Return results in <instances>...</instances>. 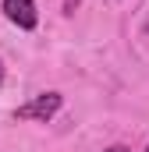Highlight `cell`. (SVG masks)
Returning <instances> with one entry per match:
<instances>
[{
	"mask_svg": "<svg viewBox=\"0 0 149 152\" xmlns=\"http://www.w3.org/2000/svg\"><path fill=\"white\" fill-rule=\"evenodd\" d=\"M60 103H64L60 92H39L36 99H29L25 106L14 110V120H39V124H46L50 117L60 110Z\"/></svg>",
	"mask_w": 149,
	"mask_h": 152,
	"instance_id": "1",
	"label": "cell"
},
{
	"mask_svg": "<svg viewBox=\"0 0 149 152\" xmlns=\"http://www.w3.org/2000/svg\"><path fill=\"white\" fill-rule=\"evenodd\" d=\"M4 14H7V21H14L18 28H36L39 14H36V0H4Z\"/></svg>",
	"mask_w": 149,
	"mask_h": 152,
	"instance_id": "2",
	"label": "cell"
},
{
	"mask_svg": "<svg viewBox=\"0 0 149 152\" xmlns=\"http://www.w3.org/2000/svg\"><path fill=\"white\" fill-rule=\"evenodd\" d=\"M107 152H131V149H128V145H110Z\"/></svg>",
	"mask_w": 149,
	"mask_h": 152,
	"instance_id": "3",
	"label": "cell"
},
{
	"mask_svg": "<svg viewBox=\"0 0 149 152\" xmlns=\"http://www.w3.org/2000/svg\"><path fill=\"white\" fill-rule=\"evenodd\" d=\"M0 81H4V64H0Z\"/></svg>",
	"mask_w": 149,
	"mask_h": 152,
	"instance_id": "4",
	"label": "cell"
},
{
	"mask_svg": "<svg viewBox=\"0 0 149 152\" xmlns=\"http://www.w3.org/2000/svg\"><path fill=\"white\" fill-rule=\"evenodd\" d=\"M146 152H149V149H146Z\"/></svg>",
	"mask_w": 149,
	"mask_h": 152,
	"instance_id": "5",
	"label": "cell"
}]
</instances>
